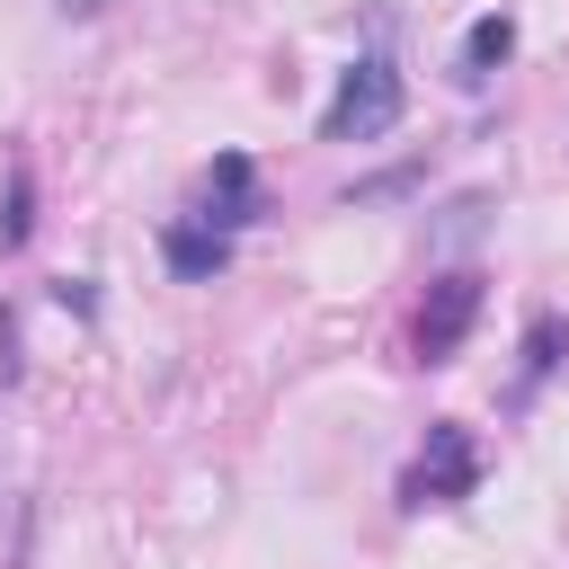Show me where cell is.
<instances>
[{"instance_id": "6da1fadb", "label": "cell", "mask_w": 569, "mask_h": 569, "mask_svg": "<svg viewBox=\"0 0 569 569\" xmlns=\"http://www.w3.org/2000/svg\"><path fill=\"white\" fill-rule=\"evenodd\" d=\"M400 107H409L400 62H391V53H356V62L338 71V98L320 107V142H382V133L400 124Z\"/></svg>"}, {"instance_id": "7a4b0ae2", "label": "cell", "mask_w": 569, "mask_h": 569, "mask_svg": "<svg viewBox=\"0 0 569 569\" xmlns=\"http://www.w3.org/2000/svg\"><path fill=\"white\" fill-rule=\"evenodd\" d=\"M400 489H409V507H462V498L480 489V436H471L462 418H436Z\"/></svg>"}, {"instance_id": "3957f363", "label": "cell", "mask_w": 569, "mask_h": 569, "mask_svg": "<svg viewBox=\"0 0 569 569\" xmlns=\"http://www.w3.org/2000/svg\"><path fill=\"white\" fill-rule=\"evenodd\" d=\"M471 320H480V276H436L427 284V311H418V365H445L462 338H471Z\"/></svg>"}, {"instance_id": "277c9868", "label": "cell", "mask_w": 569, "mask_h": 569, "mask_svg": "<svg viewBox=\"0 0 569 569\" xmlns=\"http://www.w3.org/2000/svg\"><path fill=\"white\" fill-rule=\"evenodd\" d=\"M204 222L213 231L258 222V169H249V151H213V169H204Z\"/></svg>"}, {"instance_id": "5b68a950", "label": "cell", "mask_w": 569, "mask_h": 569, "mask_svg": "<svg viewBox=\"0 0 569 569\" xmlns=\"http://www.w3.org/2000/svg\"><path fill=\"white\" fill-rule=\"evenodd\" d=\"M160 258H169L178 284H213V276L231 267V231H213V222H169V231H160Z\"/></svg>"}, {"instance_id": "8992f818", "label": "cell", "mask_w": 569, "mask_h": 569, "mask_svg": "<svg viewBox=\"0 0 569 569\" xmlns=\"http://www.w3.org/2000/svg\"><path fill=\"white\" fill-rule=\"evenodd\" d=\"M507 53H516V18H507V9H489V18L462 27V80H489Z\"/></svg>"}, {"instance_id": "52a82bcc", "label": "cell", "mask_w": 569, "mask_h": 569, "mask_svg": "<svg viewBox=\"0 0 569 569\" xmlns=\"http://www.w3.org/2000/svg\"><path fill=\"white\" fill-rule=\"evenodd\" d=\"M560 347H569V320H560V311H533V329H525V382H516V391H533V382L560 365Z\"/></svg>"}, {"instance_id": "ba28073f", "label": "cell", "mask_w": 569, "mask_h": 569, "mask_svg": "<svg viewBox=\"0 0 569 569\" xmlns=\"http://www.w3.org/2000/svg\"><path fill=\"white\" fill-rule=\"evenodd\" d=\"M27 204H36V187H27V160H18V169H9V204H0V249H18V240L36 231Z\"/></svg>"}, {"instance_id": "9c48e42d", "label": "cell", "mask_w": 569, "mask_h": 569, "mask_svg": "<svg viewBox=\"0 0 569 569\" xmlns=\"http://www.w3.org/2000/svg\"><path fill=\"white\" fill-rule=\"evenodd\" d=\"M53 302H62V311H80V320L98 311V293H89V276H53Z\"/></svg>"}, {"instance_id": "30bf717a", "label": "cell", "mask_w": 569, "mask_h": 569, "mask_svg": "<svg viewBox=\"0 0 569 569\" xmlns=\"http://www.w3.org/2000/svg\"><path fill=\"white\" fill-rule=\"evenodd\" d=\"M0 382H18V311H0Z\"/></svg>"}, {"instance_id": "8fae6325", "label": "cell", "mask_w": 569, "mask_h": 569, "mask_svg": "<svg viewBox=\"0 0 569 569\" xmlns=\"http://www.w3.org/2000/svg\"><path fill=\"white\" fill-rule=\"evenodd\" d=\"M53 9H62V18H98L107 0H53Z\"/></svg>"}]
</instances>
